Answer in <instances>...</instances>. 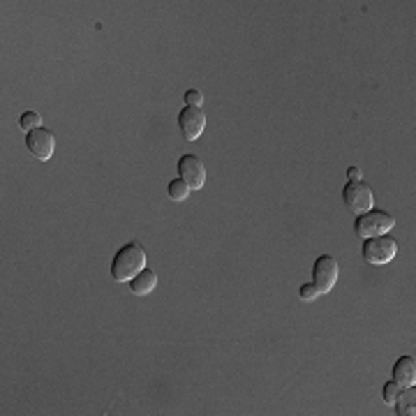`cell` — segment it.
Returning <instances> with one entry per match:
<instances>
[{"label": "cell", "mask_w": 416, "mask_h": 416, "mask_svg": "<svg viewBox=\"0 0 416 416\" xmlns=\"http://www.w3.org/2000/svg\"><path fill=\"white\" fill-rule=\"evenodd\" d=\"M146 269V252L139 243H125L111 259V278L116 282H130Z\"/></svg>", "instance_id": "obj_1"}, {"label": "cell", "mask_w": 416, "mask_h": 416, "mask_svg": "<svg viewBox=\"0 0 416 416\" xmlns=\"http://www.w3.org/2000/svg\"><path fill=\"white\" fill-rule=\"evenodd\" d=\"M393 227H395L393 215H388L379 208H370L356 218L354 232H356V236H361V238H375V236H384L386 232H391Z\"/></svg>", "instance_id": "obj_2"}, {"label": "cell", "mask_w": 416, "mask_h": 416, "mask_svg": "<svg viewBox=\"0 0 416 416\" xmlns=\"http://www.w3.org/2000/svg\"><path fill=\"white\" fill-rule=\"evenodd\" d=\"M342 201H344V206H347L349 210H354L356 215H361V213H366V210L375 208V192H373V188H370L368 183L349 181L347 185H344V190H342Z\"/></svg>", "instance_id": "obj_3"}, {"label": "cell", "mask_w": 416, "mask_h": 416, "mask_svg": "<svg viewBox=\"0 0 416 416\" xmlns=\"http://www.w3.org/2000/svg\"><path fill=\"white\" fill-rule=\"evenodd\" d=\"M398 252V243L391 236H375V238H366L363 243V259L368 264H375V266H384L395 257Z\"/></svg>", "instance_id": "obj_4"}, {"label": "cell", "mask_w": 416, "mask_h": 416, "mask_svg": "<svg viewBox=\"0 0 416 416\" xmlns=\"http://www.w3.org/2000/svg\"><path fill=\"white\" fill-rule=\"evenodd\" d=\"M340 276V266L338 259L331 254H322L317 257V262L313 264V285L320 289V294H329V291L335 287Z\"/></svg>", "instance_id": "obj_5"}, {"label": "cell", "mask_w": 416, "mask_h": 416, "mask_svg": "<svg viewBox=\"0 0 416 416\" xmlns=\"http://www.w3.org/2000/svg\"><path fill=\"white\" fill-rule=\"evenodd\" d=\"M176 169H179V179L188 185L192 192L201 190L203 185H206V167H203L201 157L185 153L179 160V167H176Z\"/></svg>", "instance_id": "obj_6"}, {"label": "cell", "mask_w": 416, "mask_h": 416, "mask_svg": "<svg viewBox=\"0 0 416 416\" xmlns=\"http://www.w3.org/2000/svg\"><path fill=\"white\" fill-rule=\"evenodd\" d=\"M26 148H28V153L35 157V160H42L47 162L51 160V155H54V148H56V139L51 135V130L47 128H35L30 132H26Z\"/></svg>", "instance_id": "obj_7"}, {"label": "cell", "mask_w": 416, "mask_h": 416, "mask_svg": "<svg viewBox=\"0 0 416 416\" xmlns=\"http://www.w3.org/2000/svg\"><path fill=\"white\" fill-rule=\"evenodd\" d=\"M179 130L188 141H197L206 130V113L201 111V107H188L185 104L183 111L179 113Z\"/></svg>", "instance_id": "obj_8"}, {"label": "cell", "mask_w": 416, "mask_h": 416, "mask_svg": "<svg viewBox=\"0 0 416 416\" xmlns=\"http://www.w3.org/2000/svg\"><path fill=\"white\" fill-rule=\"evenodd\" d=\"M393 382H398L403 388L416 384V361H414V356H400L393 363Z\"/></svg>", "instance_id": "obj_9"}, {"label": "cell", "mask_w": 416, "mask_h": 416, "mask_svg": "<svg viewBox=\"0 0 416 416\" xmlns=\"http://www.w3.org/2000/svg\"><path fill=\"white\" fill-rule=\"evenodd\" d=\"M128 285H130V291L135 296H146V294H150V291L157 287V276H155L153 271L144 269V271L139 273V276L132 278Z\"/></svg>", "instance_id": "obj_10"}, {"label": "cell", "mask_w": 416, "mask_h": 416, "mask_svg": "<svg viewBox=\"0 0 416 416\" xmlns=\"http://www.w3.org/2000/svg\"><path fill=\"white\" fill-rule=\"evenodd\" d=\"M414 405H416V391H414V386H407L400 391V395H398V400H395V410L400 416H410L414 414Z\"/></svg>", "instance_id": "obj_11"}, {"label": "cell", "mask_w": 416, "mask_h": 416, "mask_svg": "<svg viewBox=\"0 0 416 416\" xmlns=\"http://www.w3.org/2000/svg\"><path fill=\"white\" fill-rule=\"evenodd\" d=\"M190 188H188V185H185L181 179H174L169 185H167V194H169V199L172 201H185V199H188L190 197Z\"/></svg>", "instance_id": "obj_12"}, {"label": "cell", "mask_w": 416, "mask_h": 416, "mask_svg": "<svg viewBox=\"0 0 416 416\" xmlns=\"http://www.w3.org/2000/svg\"><path fill=\"white\" fill-rule=\"evenodd\" d=\"M19 128L23 132H30L35 128H42V116L38 111H23L21 118H19Z\"/></svg>", "instance_id": "obj_13"}, {"label": "cell", "mask_w": 416, "mask_h": 416, "mask_svg": "<svg viewBox=\"0 0 416 416\" xmlns=\"http://www.w3.org/2000/svg\"><path fill=\"white\" fill-rule=\"evenodd\" d=\"M400 391H403V386L398 384V382H393V379H388V382L384 384V388H382V398H384V403L386 405H395V400H398V395H400Z\"/></svg>", "instance_id": "obj_14"}, {"label": "cell", "mask_w": 416, "mask_h": 416, "mask_svg": "<svg viewBox=\"0 0 416 416\" xmlns=\"http://www.w3.org/2000/svg\"><path fill=\"white\" fill-rule=\"evenodd\" d=\"M298 296H300V300H305V303H313V300H317L322 294H320V289L313 285V282H308V285H300Z\"/></svg>", "instance_id": "obj_15"}, {"label": "cell", "mask_w": 416, "mask_h": 416, "mask_svg": "<svg viewBox=\"0 0 416 416\" xmlns=\"http://www.w3.org/2000/svg\"><path fill=\"white\" fill-rule=\"evenodd\" d=\"M185 104H188V107H201V104H203V93L197 91V88L185 91Z\"/></svg>", "instance_id": "obj_16"}, {"label": "cell", "mask_w": 416, "mask_h": 416, "mask_svg": "<svg viewBox=\"0 0 416 416\" xmlns=\"http://www.w3.org/2000/svg\"><path fill=\"white\" fill-rule=\"evenodd\" d=\"M347 176H349V181H361V169L359 167H349Z\"/></svg>", "instance_id": "obj_17"}]
</instances>
